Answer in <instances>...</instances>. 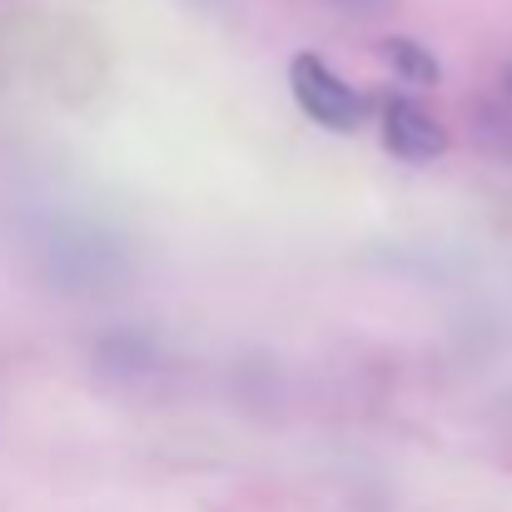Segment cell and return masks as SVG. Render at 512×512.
<instances>
[{
	"label": "cell",
	"mask_w": 512,
	"mask_h": 512,
	"mask_svg": "<svg viewBox=\"0 0 512 512\" xmlns=\"http://www.w3.org/2000/svg\"><path fill=\"white\" fill-rule=\"evenodd\" d=\"M289 90H294V100H299V110L314 120V125H324V130H358L363 125V100H358V90L343 80L339 70L329 65V60H319V55H294V65H289Z\"/></svg>",
	"instance_id": "obj_1"
},
{
	"label": "cell",
	"mask_w": 512,
	"mask_h": 512,
	"mask_svg": "<svg viewBox=\"0 0 512 512\" xmlns=\"http://www.w3.org/2000/svg\"><path fill=\"white\" fill-rule=\"evenodd\" d=\"M383 145H388L393 160L423 165V160H438V155L448 150V130H443L423 105L393 95V100L383 105Z\"/></svg>",
	"instance_id": "obj_2"
},
{
	"label": "cell",
	"mask_w": 512,
	"mask_h": 512,
	"mask_svg": "<svg viewBox=\"0 0 512 512\" xmlns=\"http://www.w3.org/2000/svg\"><path fill=\"white\" fill-rule=\"evenodd\" d=\"M383 60H388V70H393L398 85H418V90H433L438 85V60L418 40H403V35L383 40Z\"/></svg>",
	"instance_id": "obj_3"
}]
</instances>
